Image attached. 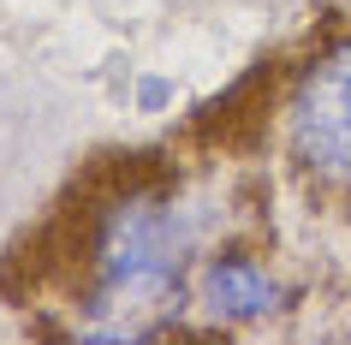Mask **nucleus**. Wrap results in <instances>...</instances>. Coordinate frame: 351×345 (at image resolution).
I'll return each mask as SVG.
<instances>
[{"instance_id":"nucleus-4","label":"nucleus","mask_w":351,"mask_h":345,"mask_svg":"<svg viewBox=\"0 0 351 345\" xmlns=\"http://www.w3.org/2000/svg\"><path fill=\"white\" fill-rule=\"evenodd\" d=\"M167 102H173V84H167V78H143V84H137V108L143 113H161Z\"/></svg>"},{"instance_id":"nucleus-3","label":"nucleus","mask_w":351,"mask_h":345,"mask_svg":"<svg viewBox=\"0 0 351 345\" xmlns=\"http://www.w3.org/2000/svg\"><path fill=\"white\" fill-rule=\"evenodd\" d=\"M286 304H292V286L256 250H244V244H208L203 250L197 280H191V309L208 327H221V333L256 327V322H274Z\"/></svg>"},{"instance_id":"nucleus-2","label":"nucleus","mask_w":351,"mask_h":345,"mask_svg":"<svg viewBox=\"0 0 351 345\" xmlns=\"http://www.w3.org/2000/svg\"><path fill=\"white\" fill-rule=\"evenodd\" d=\"M280 155L298 185L351 197V36L322 42L280 95Z\"/></svg>"},{"instance_id":"nucleus-1","label":"nucleus","mask_w":351,"mask_h":345,"mask_svg":"<svg viewBox=\"0 0 351 345\" xmlns=\"http://www.w3.org/2000/svg\"><path fill=\"white\" fill-rule=\"evenodd\" d=\"M203 220L173 173H125L77 209L66 340H173L185 333Z\"/></svg>"}]
</instances>
